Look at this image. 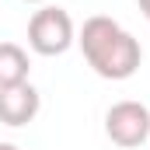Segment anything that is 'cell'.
Wrapping results in <instances>:
<instances>
[{
	"label": "cell",
	"instance_id": "cell-5",
	"mask_svg": "<svg viewBox=\"0 0 150 150\" xmlns=\"http://www.w3.org/2000/svg\"><path fill=\"white\" fill-rule=\"evenodd\" d=\"M32 70V59L28 52L18 45V42H0V87H14V84H25Z\"/></svg>",
	"mask_w": 150,
	"mask_h": 150
},
{
	"label": "cell",
	"instance_id": "cell-4",
	"mask_svg": "<svg viewBox=\"0 0 150 150\" xmlns=\"http://www.w3.org/2000/svg\"><path fill=\"white\" fill-rule=\"evenodd\" d=\"M42 108V98L32 87V80L14 84V87H0V122L4 126H28Z\"/></svg>",
	"mask_w": 150,
	"mask_h": 150
},
{
	"label": "cell",
	"instance_id": "cell-2",
	"mask_svg": "<svg viewBox=\"0 0 150 150\" xmlns=\"http://www.w3.org/2000/svg\"><path fill=\"white\" fill-rule=\"evenodd\" d=\"M77 42V25L63 7H38L28 21V45L38 56H63Z\"/></svg>",
	"mask_w": 150,
	"mask_h": 150
},
{
	"label": "cell",
	"instance_id": "cell-7",
	"mask_svg": "<svg viewBox=\"0 0 150 150\" xmlns=\"http://www.w3.org/2000/svg\"><path fill=\"white\" fill-rule=\"evenodd\" d=\"M0 150H21L18 143H0Z\"/></svg>",
	"mask_w": 150,
	"mask_h": 150
},
{
	"label": "cell",
	"instance_id": "cell-8",
	"mask_svg": "<svg viewBox=\"0 0 150 150\" xmlns=\"http://www.w3.org/2000/svg\"><path fill=\"white\" fill-rule=\"evenodd\" d=\"M25 4H45V0H25Z\"/></svg>",
	"mask_w": 150,
	"mask_h": 150
},
{
	"label": "cell",
	"instance_id": "cell-1",
	"mask_svg": "<svg viewBox=\"0 0 150 150\" xmlns=\"http://www.w3.org/2000/svg\"><path fill=\"white\" fill-rule=\"evenodd\" d=\"M77 45H80L87 67L105 80H129L140 70V59H143L140 38L129 35L108 14L87 18L77 32Z\"/></svg>",
	"mask_w": 150,
	"mask_h": 150
},
{
	"label": "cell",
	"instance_id": "cell-3",
	"mask_svg": "<svg viewBox=\"0 0 150 150\" xmlns=\"http://www.w3.org/2000/svg\"><path fill=\"white\" fill-rule=\"evenodd\" d=\"M105 136L115 147H126V150L140 147L143 140H150V108L133 98L115 101L105 112Z\"/></svg>",
	"mask_w": 150,
	"mask_h": 150
},
{
	"label": "cell",
	"instance_id": "cell-6",
	"mask_svg": "<svg viewBox=\"0 0 150 150\" xmlns=\"http://www.w3.org/2000/svg\"><path fill=\"white\" fill-rule=\"evenodd\" d=\"M136 4H140V11H143V18L150 21V0H136Z\"/></svg>",
	"mask_w": 150,
	"mask_h": 150
}]
</instances>
